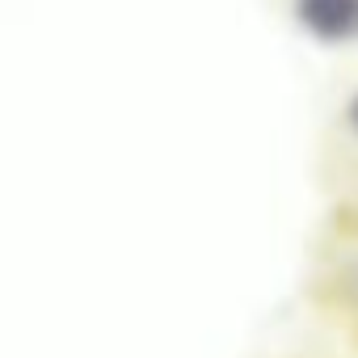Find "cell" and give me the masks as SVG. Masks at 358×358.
Wrapping results in <instances>:
<instances>
[{"mask_svg": "<svg viewBox=\"0 0 358 358\" xmlns=\"http://www.w3.org/2000/svg\"><path fill=\"white\" fill-rule=\"evenodd\" d=\"M299 22L329 43H345L358 34V0H299Z\"/></svg>", "mask_w": 358, "mask_h": 358, "instance_id": "cell-1", "label": "cell"}, {"mask_svg": "<svg viewBox=\"0 0 358 358\" xmlns=\"http://www.w3.org/2000/svg\"><path fill=\"white\" fill-rule=\"evenodd\" d=\"M350 114H354V127H358V97H354V110H350Z\"/></svg>", "mask_w": 358, "mask_h": 358, "instance_id": "cell-2", "label": "cell"}]
</instances>
